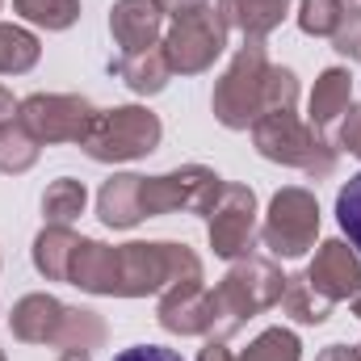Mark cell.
Instances as JSON below:
<instances>
[{"instance_id":"cell-26","label":"cell","mask_w":361,"mask_h":361,"mask_svg":"<svg viewBox=\"0 0 361 361\" xmlns=\"http://www.w3.org/2000/svg\"><path fill=\"white\" fill-rule=\"evenodd\" d=\"M298 357H302V345L290 328H265L248 345V353H240L235 361H298Z\"/></svg>"},{"instance_id":"cell-32","label":"cell","mask_w":361,"mask_h":361,"mask_svg":"<svg viewBox=\"0 0 361 361\" xmlns=\"http://www.w3.org/2000/svg\"><path fill=\"white\" fill-rule=\"evenodd\" d=\"M160 4V13L164 17H189V13H197V8H206V4H214V0H156Z\"/></svg>"},{"instance_id":"cell-36","label":"cell","mask_w":361,"mask_h":361,"mask_svg":"<svg viewBox=\"0 0 361 361\" xmlns=\"http://www.w3.org/2000/svg\"><path fill=\"white\" fill-rule=\"evenodd\" d=\"M59 361H92V353H59Z\"/></svg>"},{"instance_id":"cell-12","label":"cell","mask_w":361,"mask_h":361,"mask_svg":"<svg viewBox=\"0 0 361 361\" xmlns=\"http://www.w3.org/2000/svg\"><path fill=\"white\" fill-rule=\"evenodd\" d=\"M156 319L173 336H210V294L206 286H173L160 294Z\"/></svg>"},{"instance_id":"cell-2","label":"cell","mask_w":361,"mask_h":361,"mask_svg":"<svg viewBox=\"0 0 361 361\" xmlns=\"http://www.w3.org/2000/svg\"><path fill=\"white\" fill-rule=\"evenodd\" d=\"M252 143L257 152L269 160V164H286V169H298L307 177L324 180L336 173V143L315 130L311 122H302L294 109H269L252 122Z\"/></svg>"},{"instance_id":"cell-39","label":"cell","mask_w":361,"mask_h":361,"mask_svg":"<svg viewBox=\"0 0 361 361\" xmlns=\"http://www.w3.org/2000/svg\"><path fill=\"white\" fill-rule=\"evenodd\" d=\"M0 4H4V0H0Z\"/></svg>"},{"instance_id":"cell-4","label":"cell","mask_w":361,"mask_h":361,"mask_svg":"<svg viewBox=\"0 0 361 361\" xmlns=\"http://www.w3.org/2000/svg\"><path fill=\"white\" fill-rule=\"evenodd\" d=\"M160 139H164V126L147 105H114L97 114L89 139L80 147L97 164H126V160L152 156Z\"/></svg>"},{"instance_id":"cell-15","label":"cell","mask_w":361,"mask_h":361,"mask_svg":"<svg viewBox=\"0 0 361 361\" xmlns=\"http://www.w3.org/2000/svg\"><path fill=\"white\" fill-rule=\"evenodd\" d=\"M109 72L135 92V97H156V92L169 89V80H173V68H169L164 47H147L139 55H118V59H109Z\"/></svg>"},{"instance_id":"cell-5","label":"cell","mask_w":361,"mask_h":361,"mask_svg":"<svg viewBox=\"0 0 361 361\" xmlns=\"http://www.w3.org/2000/svg\"><path fill=\"white\" fill-rule=\"evenodd\" d=\"M227 180L219 177L214 169L206 164H180L173 173H160V177H143L139 189V202H143V219H156V214H210L219 193H223Z\"/></svg>"},{"instance_id":"cell-37","label":"cell","mask_w":361,"mask_h":361,"mask_svg":"<svg viewBox=\"0 0 361 361\" xmlns=\"http://www.w3.org/2000/svg\"><path fill=\"white\" fill-rule=\"evenodd\" d=\"M353 315L361 319V294H353Z\"/></svg>"},{"instance_id":"cell-14","label":"cell","mask_w":361,"mask_h":361,"mask_svg":"<svg viewBox=\"0 0 361 361\" xmlns=\"http://www.w3.org/2000/svg\"><path fill=\"white\" fill-rule=\"evenodd\" d=\"M63 307L68 302H59L55 294H25V298H17V307L8 315V328L21 345H55Z\"/></svg>"},{"instance_id":"cell-13","label":"cell","mask_w":361,"mask_h":361,"mask_svg":"<svg viewBox=\"0 0 361 361\" xmlns=\"http://www.w3.org/2000/svg\"><path fill=\"white\" fill-rule=\"evenodd\" d=\"M68 286L85 290V294H118V248L101 244V240H85L72 252V269H68Z\"/></svg>"},{"instance_id":"cell-11","label":"cell","mask_w":361,"mask_h":361,"mask_svg":"<svg viewBox=\"0 0 361 361\" xmlns=\"http://www.w3.org/2000/svg\"><path fill=\"white\" fill-rule=\"evenodd\" d=\"M307 281L328 302H345V298L361 294V257L349 248V240H328V244H319V252L307 269Z\"/></svg>"},{"instance_id":"cell-33","label":"cell","mask_w":361,"mask_h":361,"mask_svg":"<svg viewBox=\"0 0 361 361\" xmlns=\"http://www.w3.org/2000/svg\"><path fill=\"white\" fill-rule=\"evenodd\" d=\"M197 361H235V353L227 349V341H214V336H206V345H202Z\"/></svg>"},{"instance_id":"cell-17","label":"cell","mask_w":361,"mask_h":361,"mask_svg":"<svg viewBox=\"0 0 361 361\" xmlns=\"http://www.w3.org/2000/svg\"><path fill=\"white\" fill-rule=\"evenodd\" d=\"M139 189H143V177H135V173H114V177L101 185V193H97V214H101V223L114 227V231H126V227L143 223Z\"/></svg>"},{"instance_id":"cell-10","label":"cell","mask_w":361,"mask_h":361,"mask_svg":"<svg viewBox=\"0 0 361 361\" xmlns=\"http://www.w3.org/2000/svg\"><path fill=\"white\" fill-rule=\"evenodd\" d=\"M109 34H114L118 55H139L164 42V13L156 0H114Z\"/></svg>"},{"instance_id":"cell-16","label":"cell","mask_w":361,"mask_h":361,"mask_svg":"<svg viewBox=\"0 0 361 361\" xmlns=\"http://www.w3.org/2000/svg\"><path fill=\"white\" fill-rule=\"evenodd\" d=\"M349 105H353V76H349V68H328V72H319V80L311 89L307 122L315 130H332L345 118Z\"/></svg>"},{"instance_id":"cell-9","label":"cell","mask_w":361,"mask_h":361,"mask_svg":"<svg viewBox=\"0 0 361 361\" xmlns=\"http://www.w3.org/2000/svg\"><path fill=\"white\" fill-rule=\"evenodd\" d=\"M206 235H210L214 257H223V261L248 257L257 244V193L248 185L227 180L214 210L206 214Z\"/></svg>"},{"instance_id":"cell-31","label":"cell","mask_w":361,"mask_h":361,"mask_svg":"<svg viewBox=\"0 0 361 361\" xmlns=\"http://www.w3.org/2000/svg\"><path fill=\"white\" fill-rule=\"evenodd\" d=\"M114 361H180V353L160 349V345H135V349H122Z\"/></svg>"},{"instance_id":"cell-27","label":"cell","mask_w":361,"mask_h":361,"mask_svg":"<svg viewBox=\"0 0 361 361\" xmlns=\"http://www.w3.org/2000/svg\"><path fill=\"white\" fill-rule=\"evenodd\" d=\"M345 0H302L298 4V30L311 38H332L341 17H345Z\"/></svg>"},{"instance_id":"cell-8","label":"cell","mask_w":361,"mask_h":361,"mask_svg":"<svg viewBox=\"0 0 361 361\" xmlns=\"http://www.w3.org/2000/svg\"><path fill=\"white\" fill-rule=\"evenodd\" d=\"M227 17L219 13V4H206L189 17H177L164 34V55H169V68L173 76H202L206 68H214V59L227 51Z\"/></svg>"},{"instance_id":"cell-19","label":"cell","mask_w":361,"mask_h":361,"mask_svg":"<svg viewBox=\"0 0 361 361\" xmlns=\"http://www.w3.org/2000/svg\"><path fill=\"white\" fill-rule=\"evenodd\" d=\"M80 235L72 227H55L47 223L34 240V269L42 273L47 281H68V269H72V252H76Z\"/></svg>"},{"instance_id":"cell-6","label":"cell","mask_w":361,"mask_h":361,"mask_svg":"<svg viewBox=\"0 0 361 361\" xmlns=\"http://www.w3.org/2000/svg\"><path fill=\"white\" fill-rule=\"evenodd\" d=\"M315 235H319V202H315V193L302 189V185L277 189L269 202V214H265V227H261V244L281 261H298V257H307L315 248Z\"/></svg>"},{"instance_id":"cell-21","label":"cell","mask_w":361,"mask_h":361,"mask_svg":"<svg viewBox=\"0 0 361 361\" xmlns=\"http://www.w3.org/2000/svg\"><path fill=\"white\" fill-rule=\"evenodd\" d=\"M294 324H311V328H319L328 315H332V302L307 281V273H294V277H286V290H281V302H277Z\"/></svg>"},{"instance_id":"cell-24","label":"cell","mask_w":361,"mask_h":361,"mask_svg":"<svg viewBox=\"0 0 361 361\" xmlns=\"http://www.w3.org/2000/svg\"><path fill=\"white\" fill-rule=\"evenodd\" d=\"M85 202H89V189L72 177H59L47 193H42V219L55 223V227H68L72 219L85 214Z\"/></svg>"},{"instance_id":"cell-18","label":"cell","mask_w":361,"mask_h":361,"mask_svg":"<svg viewBox=\"0 0 361 361\" xmlns=\"http://www.w3.org/2000/svg\"><path fill=\"white\" fill-rule=\"evenodd\" d=\"M219 13L244 38H269L273 30L286 21L290 0H219Z\"/></svg>"},{"instance_id":"cell-7","label":"cell","mask_w":361,"mask_h":361,"mask_svg":"<svg viewBox=\"0 0 361 361\" xmlns=\"http://www.w3.org/2000/svg\"><path fill=\"white\" fill-rule=\"evenodd\" d=\"M97 105L80 92H34L17 105V122L42 143H85L97 122Z\"/></svg>"},{"instance_id":"cell-35","label":"cell","mask_w":361,"mask_h":361,"mask_svg":"<svg viewBox=\"0 0 361 361\" xmlns=\"http://www.w3.org/2000/svg\"><path fill=\"white\" fill-rule=\"evenodd\" d=\"M17 105L21 101H13V92L0 85V126H8V122H17Z\"/></svg>"},{"instance_id":"cell-25","label":"cell","mask_w":361,"mask_h":361,"mask_svg":"<svg viewBox=\"0 0 361 361\" xmlns=\"http://www.w3.org/2000/svg\"><path fill=\"white\" fill-rule=\"evenodd\" d=\"M17 17H25L30 25H42L51 34L72 30L80 21V0H13Z\"/></svg>"},{"instance_id":"cell-22","label":"cell","mask_w":361,"mask_h":361,"mask_svg":"<svg viewBox=\"0 0 361 361\" xmlns=\"http://www.w3.org/2000/svg\"><path fill=\"white\" fill-rule=\"evenodd\" d=\"M38 59H42L38 34L0 21V76H21V72H30Z\"/></svg>"},{"instance_id":"cell-40","label":"cell","mask_w":361,"mask_h":361,"mask_svg":"<svg viewBox=\"0 0 361 361\" xmlns=\"http://www.w3.org/2000/svg\"><path fill=\"white\" fill-rule=\"evenodd\" d=\"M357 349H361V345H357Z\"/></svg>"},{"instance_id":"cell-23","label":"cell","mask_w":361,"mask_h":361,"mask_svg":"<svg viewBox=\"0 0 361 361\" xmlns=\"http://www.w3.org/2000/svg\"><path fill=\"white\" fill-rule=\"evenodd\" d=\"M38 152H42V143H38L21 122L0 126V173H4V177L30 173V169L38 164Z\"/></svg>"},{"instance_id":"cell-38","label":"cell","mask_w":361,"mask_h":361,"mask_svg":"<svg viewBox=\"0 0 361 361\" xmlns=\"http://www.w3.org/2000/svg\"><path fill=\"white\" fill-rule=\"evenodd\" d=\"M0 361H4V353H0Z\"/></svg>"},{"instance_id":"cell-28","label":"cell","mask_w":361,"mask_h":361,"mask_svg":"<svg viewBox=\"0 0 361 361\" xmlns=\"http://www.w3.org/2000/svg\"><path fill=\"white\" fill-rule=\"evenodd\" d=\"M336 223L349 235V248L361 257V173L349 177L341 185V193H336Z\"/></svg>"},{"instance_id":"cell-20","label":"cell","mask_w":361,"mask_h":361,"mask_svg":"<svg viewBox=\"0 0 361 361\" xmlns=\"http://www.w3.org/2000/svg\"><path fill=\"white\" fill-rule=\"evenodd\" d=\"M105 345V319L89 311V307H63V319H59V332H55V345L51 349H63V353H92Z\"/></svg>"},{"instance_id":"cell-3","label":"cell","mask_w":361,"mask_h":361,"mask_svg":"<svg viewBox=\"0 0 361 361\" xmlns=\"http://www.w3.org/2000/svg\"><path fill=\"white\" fill-rule=\"evenodd\" d=\"M269 51L265 38H244L227 72L219 76L210 109L227 130H252V122L265 114V89H269Z\"/></svg>"},{"instance_id":"cell-34","label":"cell","mask_w":361,"mask_h":361,"mask_svg":"<svg viewBox=\"0 0 361 361\" xmlns=\"http://www.w3.org/2000/svg\"><path fill=\"white\" fill-rule=\"evenodd\" d=\"M315 361H361V349H349V345H328Z\"/></svg>"},{"instance_id":"cell-1","label":"cell","mask_w":361,"mask_h":361,"mask_svg":"<svg viewBox=\"0 0 361 361\" xmlns=\"http://www.w3.org/2000/svg\"><path fill=\"white\" fill-rule=\"evenodd\" d=\"M281 290H286V273L273 265L269 257H240L231 261L227 277L206 290L210 294V336L214 341H231L252 315L269 311L281 302Z\"/></svg>"},{"instance_id":"cell-29","label":"cell","mask_w":361,"mask_h":361,"mask_svg":"<svg viewBox=\"0 0 361 361\" xmlns=\"http://www.w3.org/2000/svg\"><path fill=\"white\" fill-rule=\"evenodd\" d=\"M332 47L349 59V63H361V4H349L336 34H332Z\"/></svg>"},{"instance_id":"cell-30","label":"cell","mask_w":361,"mask_h":361,"mask_svg":"<svg viewBox=\"0 0 361 361\" xmlns=\"http://www.w3.org/2000/svg\"><path fill=\"white\" fill-rule=\"evenodd\" d=\"M336 152H349L361 160V105H349L345 118L336 122Z\"/></svg>"}]
</instances>
